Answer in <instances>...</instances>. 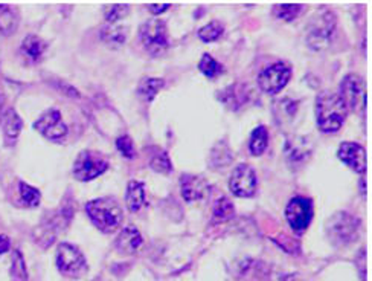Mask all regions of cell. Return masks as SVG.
Returning a JSON list of instances; mask_svg holds the SVG:
<instances>
[{"label": "cell", "mask_w": 372, "mask_h": 281, "mask_svg": "<svg viewBox=\"0 0 372 281\" xmlns=\"http://www.w3.org/2000/svg\"><path fill=\"white\" fill-rule=\"evenodd\" d=\"M199 67H200V72L208 76V78H215V76L222 75L223 74V66L220 64L217 60L209 55V54H203L200 63H199Z\"/></svg>", "instance_id": "24"}, {"label": "cell", "mask_w": 372, "mask_h": 281, "mask_svg": "<svg viewBox=\"0 0 372 281\" xmlns=\"http://www.w3.org/2000/svg\"><path fill=\"white\" fill-rule=\"evenodd\" d=\"M234 205L232 202L227 198H222L220 200L215 202L214 207V219L213 222H224V220H229L234 217Z\"/></svg>", "instance_id": "26"}, {"label": "cell", "mask_w": 372, "mask_h": 281, "mask_svg": "<svg viewBox=\"0 0 372 281\" xmlns=\"http://www.w3.org/2000/svg\"><path fill=\"white\" fill-rule=\"evenodd\" d=\"M19 25V17L8 5H0V34L11 36Z\"/></svg>", "instance_id": "22"}, {"label": "cell", "mask_w": 372, "mask_h": 281, "mask_svg": "<svg viewBox=\"0 0 372 281\" xmlns=\"http://www.w3.org/2000/svg\"><path fill=\"white\" fill-rule=\"evenodd\" d=\"M285 219L294 233H303L313 220V202L307 198L296 196L285 208Z\"/></svg>", "instance_id": "10"}, {"label": "cell", "mask_w": 372, "mask_h": 281, "mask_svg": "<svg viewBox=\"0 0 372 281\" xmlns=\"http://www.w3.org/2000/svg\"><path fill=\"white\" fill-rule=\"evenodd\" d=\"M348 109H346L339 93L322 92L316 100L317 127L324 133H336L343 125Z\"/></svg>", "instance_id": "1"}, {"label": "cell", "mask_w": 372, "mask_h": 281, "mask_svg": "<svg viewBox=\"0 0 372 281\" xmlns=\"http://www.w3.org/2000/svg\"><path fill=\"white\" fill-rule=\"evenodd\" d=\"M57 268L66 277L80 278L87 272V263L77 246L62 243L57 249Z\"/></svg>", "instance_id": "5"}, {"label": "cell", "mask_w": 372, "mask_h": 281, "mask_svg": "<svg viewBox=\"0 0 372 281\" xmlns=\"http://www.w3.org/2000/svg\"><path fill=\"white\" fill-rule=\"evenodd\" d=\"M257 173L250 165L241 164L234 170L229 181V189L236 198H252L257 193Z\"/></svg>", "instance_id": "11"}, {"label": "cell", "mask_w": 372, "mask_h": 281, "mask_svg": "<svg viewBox=\"0 0 372 281\" xmlns=\"http://www.w3.org/2000/svg\"><path fill=\"white\" fill-rule=\"evenodd\" d=\"M130 13V6L121 4V5H108L104 11L106 15V20L108 22V25H113L117 23L121 19Z\"/></svg>", "instance_id": "31"}, {"label": "cell", "mask_w": 372, "mask_h": 281, "mask_svg": "<svg viewBox=\"0 0 372 281\" xmlns=\"http://www.w3.org/2000/svg\"><path fill=\"white\" fill-rule=\"evenodd\" d=\"M282 281H299V278L294 277V275H287L282 278Z\"/></svg>", "instance_id": "35"}, {"label": "cell", "mask_w": 372, "mask_h": 281, "mask_svg": "<svg viewBox=\"0 0 372 281\" xmlns=\"http://www.w3.org/2000/svg\"><path fill=\"white\" fill-rule=\"evenodd\" d=\"M19 190H20V199L24 205L31 207V208L38 207L40 199H41V194L38 190H36L34 186L24 184V182H20Z\"/></svg>", "instance_id": "29"}, {"label": "cell", "mask_w": 372, "mask_h": 281, "mask_svg": "<svg viewBox=\"0 0 372 281\" xmlns=\"http://www.w3.org/2000/svg\"><path fill=\"white\" fill-rule=\"evenodd\" d=\"M269 147V132L264 125H258L250 135L249 150L253 156H261Z\"/></svg>", "instance_id": "21"}, {"label": "cell", "mask_w": 372, "mask_h": 281, "mask_svg": "<svg viewBox=\"0 0 372 281\" xmlns=\"http://www.w3.org/2000/svg\"><path fill=\"white\" fill-rule=\"evenodd\" d=\"M46 48H48L46 43L40 37L28 36L27 39L23 40L22 53L24 54V57L29 58V62L37 63V62H40L41 58H43V55L46 53Z\"/></svg>", "instance_id": "20"}, {"label": "cell", "mask_w": 372, "mask_h": 281, "mask_svg": "<svg viewBox=\"0 0 372 281\" xmlns=\"http://www.w3.org/2000/svg\"><path fill=\"white\" fill-rule=\"evenodd\" d=\"M3 103H5V100L2 95H0V116H3Z\"/></svg>", "instance_id": "36"}, {"label": "cell", "mask_w": 372, "mask_h": 281, "mask_svg": "<svg viewBox=\"0 0 372 281\" xmlns=\"http://www.w3.org/2000/svg\"><path fill=\"white\" fill-rule=\"evenodd\" d=\"M116 149L121 151V155L127 159H133L136 156V150H134L133 141L130 136H121V138L116 139Z\"/></svg>", "instance_id": "32"}, {"label": "cell", "mask_w": 372, "mask_h": 281, "mask_svg": "<svg viewBox=\"0 0 372 281\" xmlns=\"http://www.w3.org/2000/svg\"><path fill=\"white\" fill-rule=\"evenodd\" d=\"M11 280H13V281H27V280H28L27 265H24L23 255H22L20 251H14V254H13Z\"/></svg>", "instance_id": "27"}, {"label": "cell", "mask_w": 372, "mask_h": 281, "mask_svg": "<svg viewBox=\"0 0 372 281\" xmlns=\"http://www.w3.org/2000/svg\"><path fill=\"white\" fill-rule=\"evenodd\" d=\"M170 6H171L170 4H151V5H148V10L155 15H157V14H162V13L170 10Z\"/></svg>", "instance_id": "33"}, {"label": "cell", "mask_w": 372, "mask_h": 281, "mask_svg": "<svg viewBox=\"0 0 372 281\" xmlns=\"http://www.w3.org/2000/svg\"><path fill=\"white\" fill-rule=\"evenodd\" d=\"M125 203L127 208L131 212H138L143 205H145V186L141 182L131 181L127 185L125 193Z\"/></svg>", "instance_id": "18"}, {"label": "cell", "mask_w": 372, "mask_h": 281, "mask_svg": "<svg viewBox=\"0 0 372 281\" xmlns=\"http://www.w3.org/2000/svg\"><path fill=\"white\" fill-rule=\"evenodd\" d=\"M224 32V27L220 22H210L208 23L206 27H203L200 31H199V37L200 40L206 41V43H210V41H215L218 40L220 37L223 36Z\"/></svg>", "instance_id": "28"}, {"label": "cell", "mask_w": 372, "mask_h": 281, "mask_svg": "<svg viewBox=\"0 0 372 281\" xmlns=\"http://www.w3.org/2000/svg\"><path fill=\"white\" fill-rule=\"evenodd\" d=\"M339 97L342 98L348 110H352V112H360V110H363L366 103V89L365 81H363L362 76L356 74L346 75L341 84Z\"/></svg>", "instance_id": "8"}, {"label": "cell", "mask_w": 372, "mask_h": 281, "mask_svg": "<svg viewBox=\"0 0 372 281\" xmlns=\"http://www.w3.org/2000/svg\"><path fill=\"white\" fill-rule=\"evenodd\" d=\"M290 78H292L290 66L282 62H278L261 71L258 76V84L261 90L269 93V95H275V93L281 92L287 84H289Z\"/></svg>", "instance_id": "7"}, {"label": "cell", "mask_w": 372, "mask_h": 281, "mask_svg": "<svg viewBox=\"0 0 372 281\" xmlns=\"http://www.w3.org/2000/svg\"><path fill=\"white\" fill-rule=\"evenodd\" d=\"M34 129L43 135L45 138L52 141L62 139L67 133V125L63 121L62 114L55 109H50L41 115L34 124Z\"/></svg>", "instance_id": "12"}, {"label": "cell", "mask_w": 372, "mask_h": 281, "mask_svg": "<svg viewBox=\"0 0 372 281\" xmlns=\"http://www.w3.org/2000/svg\"><path fill=\"white\" fill-rule=\"evenodd\" d=\"M285 156L292 163H302L311 155V146L307 138L303 136H294V138L287 139L284 147Z\"/></svg>", "instance_id": "15"}, {"label": "cell", "mask_w": 372, "mask_h": 281, "mask_svg": "<svg viewBox=\"0 0 372 281\" xmlns=\"http://www.w3.org/2000/svg\"><path fill=\"white\" fill-rule=\"evenodd\" d=\"M142 242L143 238L142 234L138 231V228L127 226L122 229L121 234L117 235L116 248L124 254H134L141 248Z\"/></svg>", "instance_id": "16"}, {"label": "cell", "mask_w": 372, "mask_h": 281, "mask_svg": "<svg viewBox=\"0 0 372 281\" xmlns=\"http://www.w3.org/2000/svg\"><path fill=\"white\" fill-rule=\"evenodd\" d=\"M182 196L186 202H197L208 198L209 185L205 179L200 176L183 174L180 179Z\"/></svg>", "instance_id": "14"}, {"label": "cell", "mask_w": 372, "mask_h": 281, "mask_svg": "<svg viewBox=\"0 0 372 281\" xmlns=\"http://www.w3.org/2000/svg\"><path fill=\"white\" fill-rule=\"evenodd\" d=\"M127 39V28L122 25H107L103 29H101V40L110 48H121L125 43Z\"/></svg>", "instance_id": "19"}, {"label": "cell", "mask_w": 372, "mask_h": 281, "mask_svg": "<svg viewBox=\"0 0 372 281\" xmlns=\"http://www.w3.org/2000/svg\"><path fill=\"white\" fill-rule=\"evenodd\" d=\"M336 31V19L331 11H319L307 27V43L310 48L320 50L331 43Z\"/></svg>", "instance_id": "3"}, {"label": "cell", "mask_w": 372, "mask_h": 281, "mask_svg": "<svg viewBox=\"0 0 372 281\" xmlns=\"http://www.w3.org/2000/svg\"><path fill=\"white\" fill-rule=\"evenodd\" d=\"M302 10L303 8L299 4H281V5H275L273 14L278 17V19L292 22L302 13Z\"/></svg>", "instance_id": "25"}, {"label": "cell", "mask_w": 372, "mask_h": 281, "mask_svg": "<svg viewBox=\"0 0 372 281\" xmlns=\"http://www.w3.org/2000/svg\"><path fill=\"white\" fill-rule=\"evenodd\" d=\"M107 160L93 151H83L73 164V174L78 181L89 182L107 172Z\"/></svg>", "instance_id": "9"}, {"label": "cell", "mask_w": 372, "mask_h": 281, "mask_svg": "<svg viewBox=\"0 0 372 281\" xmlns=\"http://www.w3.org/2000/svg\"><path fill=\"white\" fill-rule=\"evenodd\" d=\"M86 212L101 233L110 234L122 224V210L113 199H95L86 205Z\"/></svg>", "instance_id": "2"}, {"label": "cell", "mask_w": 372, "mask_h": 281, "mask_svg": "<svg viewBox=\"0 0 372 281\" xmlns=\"http://www.w3.org/2000/svg\"><path fill=\"white\" fill-rule=\"evenodd\" d=\"M359 220L348 212H336L327 222V234L337 245L350 243L357 237Z\"/></svg>", "instance_id": "6"}, {"label": "cell", "mask_w": 372, "mask_h": 281, "mask_svg": "<svg viewBox=\"0 0 372 281\" xmlns=\"http://www.w3.org/2000/svg\"><path fill=\"white\" fill-rule=\"evenodd\" d=\"M22 119L17 115L14 109L6 110L3 114V138H5V146L13 147L14 144L19 139V135L22 132Z\"/></svg>", "instance_id": "17"}, {"label": "cell", "mask_w": 372, "mask_h": 281, "mask_svg": "<svg viewBox=\"0 0 372 281\" xmlns=\"http://www.w3.org/2000/svg\"><path fill=\"white\" fill-rule=\"evenodd\" d=\"M337 156L345 165L352 168L354 172L363 174L366 172V153L360 144L356 142H343L341 144Z\"/></svg>", "instance_id": "13"}, {"label": "cell", "mask_w": 372, "mask_h": 281, "mask_svg": "<svg viewBox=\"0 0 372 281\" xmlns=\"http://www.w3.org/2000/svg\"><path fill=\"white\" fill-rule=\"evenodd\" d=\"M165 86V81L162 78H143L139 83L138 93L139 97L147 101V103H151L156 98L159 90Z\"/></svg>", "instance_id": "23"}, {"label": "cell", "mask_w": 372, "mask_h": 281, "mask_svg": "<svg viewBox=\"0 0 372 281\" xmlns=\"http://www.w3.org/2000/svg\"><path fill=\"white\" fill-rule=\"evenodd\" d=\"M139 39L151 55H162L170 48L168 28L162 20L153 19L143 23L139 29Z\"/></svg>", "instance_id": "4"}, {"label": "cell", "mask_w": 372, "mask_h": 281, "mask_svg": "<svg viewBox=\"0 0 372 281\" xmlns=\"http://www.w3.org/2000/svg\"><path fill=\"white\" fill-rule=\"evenodd\" d=\"M10 238H8L6 235H0V254H5L10 251Z\"/></svg>", "instance_id": "34"}, {"label": "cell", "mask_w": 372, "mask_h": 281, "mask_svg": "<svg viewBox=\"0 0 372 281\" xmlns=\"http://www.w3.org/2000/svg\"><path fill=\"white\" fill-rule=\"evenodd\" d=\"M150 167L153 168L155 172L162 173V174H170L173 172V164L170 160V156H168L165 151L156 153V155L150 160Z\"/></svg>", "instance_id": "30"}]
</instances>
